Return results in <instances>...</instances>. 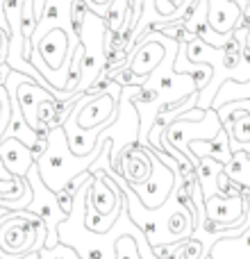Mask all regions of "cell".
Listing matches in <instances>:
<instances>
[{
	"mask_svg": "<svg viewBox=\"0 0 250 259\" xmlns=\"http://www.w3.org/2000/svg\"><path fill=\"white\" fill-rule=\"evenodd\" d=\"M105 143H107V137L105 132L98 137V146L91 155L87 157H77L71 152V146H68V137L64 132V127H53L48 134V148L46 152L36 159V168H39V175L44 180V184L50 189L53 193H59L73 178H77L80 173H87V170L94 166V161L103 155Z\"/></svg>",
	"mask_w": 250,
	"mask_h": 259,
	"instance_id": "cell-1",
	"label": "cell"
},
{
	"mask_svg": "<svg viewBox=\"0 0 250 259\" xmlns=\"http://www.w3.org/2000/svg\"><path fill=\"white\" fill-rule=\"evenodd\" d=\"M39 223V216L27 209L12 211L0 223V259H18L36 250V225Z\"/></svg>",
	"mask_w": 250,
	"mask_h": 259,
	"instance_id": "cell-2",
	"label": "cell"
},
{
	"mask_svg": "<svg viewBox=\"0 0 250 259\" xmlns=\"http://www.w3.org/2000/svg\"><path fill=\"white\" fill-rule=\"evenodd\" d=\"M221 130H223V123H221V118H219V112L210 107L205 112V118H202V121L191 123V121H184V118H178V121L171 123V125L166 127L164 137H161V148H164V150L166 148H175V150H180L193 166H196V161H193V157H191V150H189V143L191 141H210V139H214Z\"/></svg>",
	"mask_w": 250,
	"mask_h": 259,
	"instance_id": "cell-3",
	"label": "cell"
},
{
	"mask_svg": "<svg viewBox=\"0 0 250 259\" xmlns=\"http://www.w3.org/2000/svg\"><path fill=\"white\" fill-rule=\"evenodd\" d=\"M25 180H27V184L32 187V193H34V196H32L30 207H27V211H32V214L39 216L41 223H44L46 230H48V241H46V248H55L59 243L57 230H59V225L68 219V214L59 207L57 196H55V193L44 184L36 164L30 168V173H27Z\"/></svg>",
	"mask_w": 250,
	"mask_h": 259,
	"instance_id": "cell-4",
	"label": "cell"
},
{
	"mask_svg": "<svg viewBox=\"0 0 250 259\" xmlns=\"http://www.w3.org/2000/svg\"><path fill=\"white\" fill-rule=\"evenodd\" d=\"M148 152H150V157H152L150 180H148L146 184H139V187H132V184H130V187L134 189V193L139 196V200L143 202L146 209H159V207L169 200V196L175 189V173H173V168H169V166L150 150V148H148Z\"/></svg>",
	"mask_w": 250,
	"mask_h": 259,
	"instance_id": "cell-5",
	"label": "cell"
},
{
	"mask_svg": "<svg viewBox=\"0 0 250 259\" xmlns=\"http://www.w3.org/2000/svg\"><path fill=\"white\" fill-rule=\"evenodd\" d=\"M118 100L121 96H112L107 94H100V96H89L85 94L80 98L75 107V123L80 130H91V127H98L103 123H109L118 116Z\"/></svg>",
	"mask_w": 250,
	"mask_h": 259,
	"instance_id": "cell-6",
	"label": "cell"
},
{
	"mask_svg": "<svg viewBox=\"0 0 250 259\" xmlns=\"http://www.w3.org/2000/svg\"><path fill=\"white\" fill-rule=\"evenodd\" d=\"M121 178L132 187L146 184L152 175V157L146 146L139 141L128 143L121 152Z\"/></svg>",
	"mask_w": 250,
	"mask_h": 259,
	"instance_id": "cell-7",
	"label": "cell"
},
{
	"mask_svg": "<svg viewBox=\"0 0 250 259\" xmlns=\"http://www.w3.org/2000/svg\"><path fill=\"white\" fill-rule=\"evenodd\" d=\"M164 59H166V46L157 39L155 32H148L146 39L141 41V46L132 53L128 66L132 68L139 77L148 80V77L159 68V64L164 62Z\"/></svg>",
	"mask_w": 250,
	"mask_h": 259,
	"instance_id": "cell-8",
	"label": "cell"
},
{
	"mask_svg": "<svg viewBox=\"0 0 250 259\" xmlns=\"http://www.w3.org/2000/svg\"><path fill=\"white\" fill-rule=\"evenodd\" d=\"M118 187L105 170H96L94 173V182L89 187V196H87V205L94 211H98L100 216H109L114 214V209L118 207Z\"/></svg>",
	"mask_w": 250,
	"mask_h": 259,
	"instance_id": "cell-9",
	"label": "cell"
},
{
	"mask_svg": "<svg viewBox=\"0 0 250 259\" xmlns=\"http://www.w3.org/2000/svg\"><path fill=\"white\" fill-rule=\"evenodd\" d=\"M0 161L14 178H23V180L27 178L30 168L36 164L32 150L18 139H3L0 141Z\"/></svg>",
	"mask_w": 250,
	"mask_h": 259,
	"instance_id": "cell-10",
	"label": "cell"
},
{
	"mask_svg": "<svg viewBox=\"0 0 250 259\" xmlns=\"http://www.w3.org/2000/svg\"><path fill=\"white\" fill-rule=\"evenodd\" d=\"M241 16L243 9L234 0H207V18L212 30L219 34H232Z\"/></svg>",
	"mask_w": 250,
	"mask_h": 259,
	"instance_id": "cell-11",
	"label": "cell"
},
{
	"mask_svg": "<svg viewBox=\"0 0 250 259\" xmlns=\"http://www.w3.org/2000/svg\"><path fill=\"white\" fill-rule=\"evenodd\" d=\"M189 150H191V157L196 161V168H198V161L202 157H212V159L221 161L223 166H228L232 161V148H230V134L228 130H221L214 139L210 141H191L189 143Z\"/></svg>",
	"mask_w": 250,
	"mask_h": 259,
	"instance_id": "cell-12",
	"label": "cell"
},
{
	"mask_svg": "<svg viewBox=\"0 0 250 259\" xmlns=\"http://www.w3.org/2000/svg\"><path fill=\"white\" fill-rule=\"evenodd\" d=\"M210 259H250V228L239 237L219 239L212 246Z\"/></svg>",
	"mask_w": 250,
	"mask_h": 259,
	"instance_id": "cell-13",
	"label": "cell"
},
{
	"mask_svg": "<svg viewBox=\"0 0 250 259\" xmlns=\"http://www.w3.org/2000/svg\"><path fill=\"white\" fill-rule=\"evenodd\" d=\"M225 166L221 161L212 159V157H202L198 161V182H200V189H202V196L205 200H210L212 196H219V175L223 173Z\"/></svg>",
	"mask_w": 250,
	"mask_h": 259,
	"instance_id": "cell-14",
	"label": "cell"
},
{
	"mask_svg": "<svg viewBox=\"0 0 250 259\" xmlns=\"http://www.w3.org/2000/svg\"><path fill=\"white\" fill-rule=\"evenodd\" d=\"M103 16L107 30L112 34H118L128 27V16L132 18V5H130V0H112V5L107 7V12Z\"/></svg>",
	"mask_w": 250,
	"mask_h": 259,
	"instance_id": "cell-15",
	"label": "cell"
},
{
	"mask_svg": "<svg viewBox=\"0 0 250 259\" xmlns=\"http://www.w3.org/2000/svg\"><path fill=\"white\" fill-rule=\"evenodd\" d=\"M223 170L232 182L241 184L243 189L250 191V155L248 152H243V150L232 152V161H230Z\"/></svg>",
	"mask_w": 250,
	"mask_h": 259,
	"instance_id": "cell-16",
	"label": "cell"
},
{
	"mask_svg": "<svg viewBox=\"0 0 250 259\" xmlns=\"http://www.w3.org/2000/svg\"><path fill=\"white\" fill-rule=\"evenodd\" d=\"M107 77H109L112 82H116L121 89H123V87H125V89H128V87H139V89H141V87L146 84V80H143V77H139L130 66L114 68V71H109Z\"/></svg>",
	"mask_w": 250,
	"mask_h": 259,
	"instance_id": "cell-17",
	"label": "cell"
},
{
	"mask_svg": "<svg viewBox=\"0 0 250 259\" xmlns=\"http://www.w3.org/2000/svg\"><path fill=\"white\" fill-rule=\"evenodd\" d=\"M39 259H82V257L77 255L75 248H71V246L59 241L55 248H41Z\"/></svg>",
	"mask_w": 250,
	"mask_h": 259,
	"instance_id": "cell-18",
	"label": "cell"
},
{
	"mask_svg": "<svg viewBox=\"0 0 250 259\" xmlns=\"http://www.w3.org/2000/svg\"><path fill=\"white\" fill-rule=\"evenodd\" d=\"M116 259H141L137 241L132 237H121L116 241Z\"/></svg>",
	"mask_w": 250,
	"mask_h": 259,
	"instance_id": "cell-19",
	"label": "cell"
},
{
	"mask_svg": "<svg viewBox=\"0 0 250 259\" xmlns=\"http://www.w3.org/2000/svg\"><path fill=\"white\" fill-rule=\"evenodd\" d=\"M243 193V187L225 175V170L219 175V196H225V198H234V196H241Z\"/></svg>",
	"mask_w": 250,
	"mask_h": 259,
	"instance_id": "cell-20",
	"label": "cell"
},
{
	"mask_svg": "<svg viewBox=\"0 0 250 259\" xmlns=\"http://www.w3.org/2000/svg\"><path fill=\"white\" fill-rule=\"evenodd\" d=\"M55 196H57L59 207H62V209L66 211L68 216H71V211H73V200H75V196H71V193H66V191H59V193H55Z\"/></svg>",
	"mask_w": 250,
	"mask_h": 259,
	"instance_id": "cell-21",
	"label": "cell"
},
{
	"mask_svg": "<svg viewBox=\"0 0 250 259\" xmlns=\"http://www.w3.org/2000/svg\"><path fill=\"white\" fill-rule=\"evenodd\" d=\"M9 75H12V66L9 64H0V87L7 84Z\"/></svg>",
	"mask_w": 250,
	"mask_h": 259,
	"instance_id": "cell-22",
	"label": "cell"
},
{
	"mask_svg": "<svg viewBox=\"0 0 250 259\" xmlns=\"http://www.w3.org/2000/svg\"><path fill=\"white\" fill-rule=\"evenodd\" d=\"M3 5H5V0H0V30L9 32V25H7V18H5V12H3Z\"/></svg>",
	"mask_w": 250,
	"mask_h": 259,
	"instance_id": "cell-23",
	"label": "cell"
},
{
	"mask_svg": "<svg viewBox=\"0 0 250 259\" xmlns=\"http://www.w3.org/2000/svg\"><path fill=\"white\" fill-rule=\"evenodd\" d=\"M166 3L171 5L173 9H180V7H184V0H166Z\"/></svg>",
	"mask_w": 250,
	"mask_h": 259,
	"instance_id": "cell-24",
	"label": "cell"
},
{
	"mask_svg": "<svg viewBox=\"0 0 250 259\" xmlns=\"http://www.w3.org/2000/svg\"><path fill=\"white\" fill-rule=\"evenodd\" d=\"M18 259H39V252L32 250V252H27V255H23V257H18Z\"/></svg>",
	"mask_w": 250,
	"mask_h": 259,
	"instance_id": "cell-25",
	"label": "cell"
},
{
	"mask_svg": "<svg viewBox=\"0 0 250 259\" xmlns=\"http://www.w3.org/2000/svg\"><path fill=\"white\" fill-rule=\"evenodd\" d=\"M234 3H237L239 7L243 9V12H246V9H248V0H234Z\"/></svg>",
	"mask_w": 250,
	"mask_h": 259,
	"instance_id": "cell-26",
	"label": "cell"
},
{
	"mask_svg": "<svg viewBox=\"0 0 250 259\" xmlns=\"http://www.w3.org/2000/svg\"><path fill=\"white\" fill-rule=\"evenodd\" d=\"M9 32H5V30H0V48H3V41H5V36H7Z\"/></svg>",
	"mask_w": 250,
	"mask_h": 259,
	"instance_id": "cell-27",
	"label": "cell"
},
{
	"mask_svg": "<svg viewBox=\"0 0 250 259\" xmlns=\"http://www.w3.org/2000/svg\"><path fill=\"white\" fill-rule=\"evenodd\" d=\"M246 46H248V48H250V32H248V39H246Z\"/></svg>",
	"mask_w": 250,
	"mask_h": 259,
	"instance_id": "cell-28",
	"label": "cell"
},
{
	"mask_svg": "<svg viewBox=\"0 0 250 259\" xmlns=\"http://www.w3.org/2000/svg\"><path fill=\"white\" fill-rule=\"evenodd\" d=\"M184 3H193V0H184Z\"/></svg>",
	"mask_w": 250,
	"mask_h": 259,
	"instance_id": "cell-29",
	"label": "cell"
}]
</instances>
